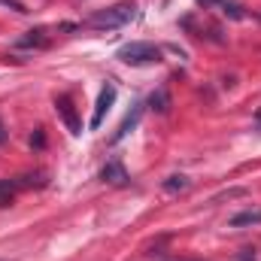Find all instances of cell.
I'll use <instances>...</instances> for the list:
<instances>
[{"instance_id": "cell-1", "label": "cell", "mask_w": 261, "mask_h": 261, "mask_svg": "<svg viewBox=\"0 0 261 261\" xmlns=\"http://www.w3.org/2000/svg\"><path fill=\"white\" fill-rule=\"evenodd\" d=\"M134 18H137V6L130 0H122L116 6H107V9L91 12L85 18V28H91V31H116V28H125Z\"/></svg>"}, {"instance_id": "cell-2", "label": "cell", "mask_w": 261, "mask_h": 261, "mask_svg": "<svg viewBox=\"0 0 261 261\" xmlns=\"http://www.w3.org/2000/svg\"><path fill=\"white\" fill-rule=\"evenodd\" d=\"M119 61H125V64H158L161 61V49L158 46H152V43H143V40H134V43H125L122 49H119Z\"/></svg>"}, {"instance_id": "cell-3", "label": "cell", "mask_w": 261, "mask_h": 261, "mask_svg": "<svg viewBox=\"0 0 261 261\" xmlns=\"http://www.w3.org/2000/svg\"><path fill=\"white\" fill-rule=\"evenodd\" d=\"M55 110H58L61 122L67 125V130H70L73 137H79V134H82V122H79V116H76V107H73L70 94H58V97H55Z\"/></svg>"}, {"instance_id": "cell-4", "label": "cell", "mask_w": 261, "mask_h": 261, "mask_svg": "<svg viewBox=\"0 0 261 261\" xmlns=\"http://www.w3.org/2000/svg\"><path fill=\"white\" fill-rule=\"evenodd\" d=\"M113 103H116V85L107 82V85L100 88V94H97V107H94V113H91V130H97L100 125H103V116L110 113Z\"/></svg>"}, {"instance_id": "cell-5", "label": "cell", "mask_w": 261, "mask_h": 261, "mask_svg": "<svg viewBox=\"0 0 261 261\" xmlns=\"http://www.w3.org/2000/svg\"><path fill=\"white\" fill-rule=\"evenodd\" d=\"M100 179H103V182H110V186H128V182H130L128 170H125V167H122V161H116V158L103 164Z\"/></svg>"}, {"instance_id": "cell-6", "label": "cell", "mask_w": 261, "mask_h": 261, "mask_svg": "<svg viewBox=\"0 0 261 261\" xmlns=\"http://www.w3.org/2000/svg\"><path fill=\"white\" fill-rule=\"evenodd\" d=\"M140 119H143V103H137V107L130 110L128 116L122 119V125H119V130L113 134V140H110V143H113V146H116V143H122V140L128 137L130 130H134V128H137V125H140Z\"/></svg>"}, {"instance_id": "cell-7", "label": "cell", "mask_w": 261, "mask_h": 261, "mask_svg": "<svg viewBox=\"0 0 261 261\" xmlns=\"http://www.w3.org/2000/svg\"><path fill=\"white\" fill-rule=\"evenodd\" d=\"M15 46H18V49H46V46H49V31H46V28H34V31H28L24 37H18Z\"/></svg>"}, {"instance_id": "cell-8", "label": "cell", "mask_w": 261, "mask_h": 261, "mask_svg": "<svg viewBox=\"0 0 261 261\" xmlns=\"http://www.w3.org/2000/svg\"><path fill=\"white\" fill-rule=\"evenodd\" d=\"M249 225H261V210H243L228 219V228H249Z\"/></svg>"}, {"instance_id": "cell-9", "label": "cell", "mask_w": 261, "mask_h": 261, "mask_svg": "<svg viewBox=\"0 0 261 261\" xmlns=\"http://www.w3.org/2000/svg\"><path fill=\"white\" fill-rule=\"evenodd\" d=\"M149 107L155 110V113H167L170 110V94H167V88H158V91H152V97H149Z\"/></svg>"}, {"instance_id": "cell-10", "label": "cell", "mask_w": 261, "mask_h": 261, "mask_svg": "<svg viewBox=\"0 0 261 261\" xmlns=\"http://www.w3.org/2000/svg\"><path fill=\"white\" fill-rule=\"evenodd\" d=\"M192 186V179L189 176H182V173H176V176H167L164 179V192L167 195H179V192H186Z\"/></svg>"}, {"instance_id": "cell-11", "label": "cell", "mask_w": 261, "mask_h": 261, "mask_svg": "<svg viewBox=\"0 0 261 261\" xmlns=\"http://www.w3.org/2000/svg\"><path fill=\"white\" fill-rule=\"evenodd\" d=\"M219 6H222V12H225V15H231V18H243V9H240L237 3H228V0H222Z\"/></svg>"}, {"instance_id": "cell-12", "label": "cell", "mask_w": 261, "mask_h": 261, "mask_svg": "<svg viewBox=\"0 0 261 261\" xmlns=\"http://www.w3.org/2000/svg\"><path fill=\"white\" fill-rule=\"evenodd\" d=\"M0 6H9L12 12H18V15H24L28 12V6L24 3H18V0H0Z\"/></svg>"}, {"instance_id": "cell-13", "label": "cell", "mask_w": 261, "mask_h": 261, "mask_svg": "<svg viewBox=\"0 0 261 261\" xmlns=\"http://www.w3.org/2000/svg\"><path fill=\"white\" fill-rule=\"evenodd\" d=\"M43 143H46V140H43V130H37V137H31V146H37V149H40Z\"/></svg>"}, {"instance_id": "cell-14", "label": "cell", "mask_w": 261, "mask_h": 261, "mask_svg": "<svg viewBox=\"0 0 261 261\" xmlns=\"http://www.w3.org/2000/svg\"><path fill=\"white\" fill-rule=\"evenodd\" d=\"M9 140V134H6V125H3V119H0V146Z\"/></svg>"}, {"instance_id": "cell-15", "label": "cell", "mask_w": 261, "mask_h": 261, "mask_svg": "<svg viewBox=\"0 0 261 261\" xmlns=\"http://www.w3.org/2000/svg\"><path fill=\"white\" fill-rule=\"evenodd\" d=\"M197 3H203V6H219L222 0H197Z\"/></svg>"}, {"instance_id": "cell-16", "label": "cell", "mask_w": 261, "mask_h": 261, "mask_svg": "<svg viewBox=\"0 0 261 261\" xmlns=\"http://www.w3.org/2000/svg\"><path fill=\"white\" fill-rule=\"evenodd\" d=\"M179 261H186V258H179Z\"/></svg>"}]
</instances>
